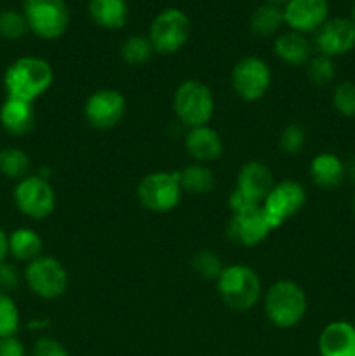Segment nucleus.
Returning a JSON list of instances; mask_svg holds the SVG:
<instances>
[{
  "label": "nucleus",
  "instance_id": "obj_13",
  "mask_svg": "<svg viewBox=\"0 0 355 356\" xmlns=\"http://www.w3.org/2000/svg\"><path fill=\"white\" fill-rule=\"evenodd\" d=\"M306 202V191L301 183L294 179H284L274 184L263 202V209L270 216L277 228H281L289 218L298 214Z\"/></svg>",
  "mask_w": 355,
  "mask_h": 356
},
{
  "label": "nucleus",
  "instance_id": "obj_22",
  "mask_svg": "<svg viewBox=\"0 0 355 356\" xmlns=\"http://www.w3.org/2000/svg\"><path fill=\"white\" fill-rule=\"evenodd\" d=\"M274 52L285 65L303 66L312 59V44L303 33L289 30L275 38Z\"/></svg>",
  "mask_w": 355,
  "mask_h": 356
},
{
  "label": "nucleus",
  "instance_id": "obj_41",
  "mask_svg": "<svg viewBox=\"0 0 355 356\" xmlns=\"http://www.w3.org/2000/svg\"><path fill=\"white\" fill-rule=\"evenodd\" d=\"M354 211H355V197H354Z\"/></svg>",
  "mask_w": 355,
  "mask_h": 356
},
{
  "label": "nucleus",
  "instance_id": "obj_26",
  "mask_svg": "<svg viewBox=\"0 0 355 356\" xmlns=\"http://www.w3.org/2000/svg\"><path fill=\"white\" fill-rule=\"evenodd\" d=\"M30 165V156L24 149L17 146H7L0 149V174L7 179L19 181L26 177Z\"/></svg>",
  "mask_w": 355,
  "mask_h": 356
},
{
  "label": "nucleus",
  "instance_id": "obj_33",
  "mask_svg": "<svg viewBox=\"0 0 355 356\" xmlns=\"http://www.w3.org/2000/svg\"><path fill=\"white\" fill-rule=\"evenodd\" d=\"M333 106L343 117H355V83L341 82L334 87Z\"/></svg>",
  "mask_w": 355,
  "mask_h": 356
},
{
  "label": "nucleus",
  "instance_id": "obj_32",
  "mask_svg": "<svg viewBox=\"0 0 355 356\" xmlns=\"http://www.w3.org/2000/svg\"><path fill=\"white\" fill-rule=\"evenodd\" d=\"M306 143V134L305 129L298 124H289L287 127H284V131L281 132V138H278V148L285 155H298L303 149Z\"/></svg>",
  "mask_w": 355,
  "mask_h": 356
},
{
  "label": "nucleus",
  "instance_id": "obj_1",
  "mask_svg": "<svg viewBox=\"0 0 355 356\" xmlns=\"http://www.w3.org/2000/svg\"><path fill=\"white\" fill-rule=\"evenodd\" d=\"M54 82L51 63L38 56H23L10 63L3 73V89L7 97L35 103Z\"/></svg>",
  "mask_w": 355,
  "mask_h": 356
},
{
  "label": "nucleus",
  "instance_id": "obj_12",
  "mask_svg": "<svg viewBox=\"0 0 355 356\" xmlns=\"http://www.w3.org/2000/svg\"><path fill=\"white\" fill-rule=\"evenodd\" d=\"M125 110L127 103L120 90L100 89L94 90L84 103V118L93 129L108 131L120 124Z\"/></svg>",
  "mask_w": 355,
  "mask_h": 356
},
{
  "label": "nucleus",
  "instance_id": "obj_19",
  "mask_svg": "<svg viewBox=\"0 0 355 356\" xmlns=\"http://www.w3.org/2000/svg\"><path fill=\"white\" fill-rule=\"evenodd\" d=\"M0 125L10 136L28 134L35 125L33 103L16 97H6L0 106Z\"/></svg>",
  "mask_w": 355,
  "mask_h": 356
},
{
  "label": "nucleus",
  "instance_id": "obj_9",
  "mask_svg": "<svg viewBox=\"0 0 355 356\" xmlns=\"http://www.w3.org/2000/svg\"><path fill=\"white\" fill-rule=\"evenodd\" d=\"M24 282L31 294L40 299H58L68 289V271L56 257L40 256L26 264Z\"/></svg>",
  "mask_w": 355,
  "mask_h": 356
},
{
  "label": "nucleus",
  "instance_id": "obj_8",
  "mask_svg": "<svg viewBox=\"0 0 355 356\" xmlns=\"http://www.w3.org/2000/svg\"><path fill=\"white\" fill-rule=\"evenodd\" d=\"M13 200L17 211L24 218L40 219L49 218L56 209V191L47 177L30 176L19 179L14 186Z\"/></svg>",
  "mask_w": 355,
  "mask_h": 356
},
{
  "label": "nucleus",
  "instance_id": "obj_15",
  "mask_svg": "<svg viewBox=\"0 0 355 356\" xmlns=\"http://www.w3.org/2000/svg\"><path fill=\"white\" fill-rule=\"evenodd\" d=\"M282 13L289 30L312 33L329 19V0H289L282 6Z\"/></svg>",
  "mask_w": 355,
  "mask_h": 356
},
{
  "label": "nucleus",
  "instance_id": "obj_25",
  "mask_svg": "<svg viewBox=\"0 0 355 356\" xmlns=\"http://www.w3.org/2000/svg\"><path fill=\"white\" fill-rule=\"evenodd\" d=\"M282 24H284L282 7L274 6V3H263V6L256 7L249 19L251 31L258 37H271V35L278 33Z\"/></svg>",
  "mask_w": 355,
  "mask_h": 356
},
{
  "label": "nucleus",
  "instance_id": "obj_34",
  "mask_svg": "<svg viewBox=\"0 0 355 356\" xmlns=\"http://www.w3.org/2000/svg\"><path fill=\"white\" fill-rule=\"evenodd\" d=\"M31 356H70L68 350L59 343L58 339L52 337H40L35 341L33 350H31Z\"/></svg>",
  "mask_w": 355,
  "mask_h": 356
},
{
  "label": "nucleus",
  "instance_id": "obj_24",
  "mask_svg": "<svg viewBox=\"0 0 355 356\" xmlns=\"http://www.w3.org/2000/svg\"><path fill=\"white\" fill-rule=\"evenodd\" d=\"M178 176H180L181 188L188 193L207 195L216 186L214 174L205 163H190V165L178 170Z\"/></svg>",
  "mask_w": 355,
  "mask_h": 356
},
{
  "label": "nucleus",
  "instance_id": "obj_31",
  "mask_svg": "<svg viewBox=\"0 0 355 356\" xmlns=\"http://www.w3.org/2000/svg\"><path fill=\"white\" fill-rule=\"evenodd\" d=\"M306 73H308V79L313 86L322 87L333 82L334 75H336V66L331 58L317 54L312 56V59L306 63Z\"/></svg>",
  "mask_w": 355,
  "mask_h": 356
},
{
  "label": "nucleus",
  "instance_id": "obj_7",
  "mask_svg": "<svg viewBox=\"0 0 355 356\" xmlns=\"http://www.w3.org/2000/svg\"><path fill=\"white\" fill-rule=\"evenodd\" d=\"M23 14L31 33L44 40L63 37L70 26L66 0H23Z\"/></svg>",
  "mask_w": 355,
  "mask_h": 356
},
{
  "label": "nucleus",
  "instance_id": "obj_28",
  "mask_svg": "<svg viewBox=\"0 0 355 356\" xmlns=\"http://www.w3.org/2000/svg\"><path fill=\"white\" fill-rule=\"evenodd\" d=\"M30 31L23 10H0V37L6 40H19Z\"/></svg>",
  "mask_w": 355,
  "mask_h": 356
},
{
  "label": "nucleus",
  "instance_id": "obj_17",
  "mask_svg": "<svg viewBox=\"0 0 355 356\" xmlns=\"http://www.w3.org/2000/svg\"><path fill=\"white\" fill-rule=\"evenodd\" d=\"M317 346L320 356H355V325L347 320L327 323Z\"/></svg>",
  "mask_w": 355,
  "mask_h": 356
},
{
  "label": "nucleus",
  "instance_id": "obj_4",
  "mask_svg": "<svg viewBox=\"0 0 355 356\" xmlns=\"http://www.w3.org/2000/svg\"><path fill=\"white\" fill-rule=\"evenodd\" d=\"M214 94L200 80H184L174 90L173 110L184 127L194 129L207 125L214 115Z\"/></svg>",
  "mask_w": 355,
  "mask_h": 356
},
{
  "label": "nucleus",
  "instance_id": "obj_16",
  "mask_svg": "<svg viewBox=\"0 0 355 356\" xmlns=\"http://www.w3.org/2000/svg\"><path fill=\"white\" fill-rule=\"evenodd\" d=\"M274 184L275 181L271 170L263 162L251 160L240 167L239 174H237L235 190L254 204L261 205L274 188Z\"/></svg>",
  "mask_w": 355,
  "mask_h": 356
},
{
  "label": "nucleus",
  "instance_id": "obj_10",
  "mask_svg": "<svg viewBox=\"0 0 355 356\" xmlns=\"http://www.w3.org/2000/svg\"><path fill=\"white\" fill-rule=\"evenodd\" d=\"M271 86V70L265 59L246 56L232 70V87L247 103L260 101Z\"/></svg>",
  "mask_w": 355,
  "mask_h": 356
},
{
  "label": "nucleus",
  "instance_id": "obj_38",
  "mask_svg": "<svg viewBox=\"0 0 355 356\" xmlns=\"http://www.w3.org/2000/svg\"><path fill=\"white\" fill-rule=\"evenodd\" d=\"M347 174L352 177V179H354V183H355V159L352 160L350 165L347 167Z\"/></svg>",
  "mask_w": 355,
  "mask_h": 356
},
{
  "label": "nucleus",
  "instance_id": "obj_23",
  "mask_svg": "<svg viewBox=\"0 0 355 356\" xmlns=\"http://www.w3.org/2000/svg\"><path fill=\"white\" fill-rule=\"evenodd\" d=\"M42 249H44V242L35 229L23 226L9 233V256H13L16 261L26 264L31 263L42 256Z\"/></svg>",
  "mask_w": 355,
  "mask_h": 356
},
{
  "label": "nucleus",
  "instance_id": "obj_20",
  "mask_svg": "<svg viewBox=\"0 0 355 356\" xmlns=\"http://www.w3.org/2000/svg\"><path fill=\"white\" fill-rule=\"evenodd\" d=\"M345 176H347V165L334 153H319L310 162V177H312L313 184L322 190H334V188L341 186Z\"/></svg>",
  "mask_w": 355,
  "mask_h": 356
},
{
  "label": "nucleus",
  "instance_id": "obj_40",
  "mask_svg": "<svg viewBox=\"0 0 355 356\" xmlns=\"http://www.w3.org/2000/svg\"><path fill=\"white\" fill-rule=\"evenodd\" d=\"M352 21H354L355 24V0H354V7H352Z\"/></svg>",
  "mask_w": 355,
  "mask_h": 356
},
{
  "label": "nucleus",
  "instance_id": "obj_37",
  "mask_svg": "<svg viewBox=\"0 0 355 356\" xmlns=\"http://www.w3.org/2000/svg\"><path fill=\"white\" fill-rule=\"evenodd\" d=\"M9 256V233L0 228V264L6 263Z\"/></svg>",
  "mask_w": 355,
  "mask_h": 356
},
{
  "label": "nucleus",
  "instance_id": "obj_14",
  "mask_svg": "<svg viewBox=\"0 0 355 356\" xmlns=\"http://www.w3.org/2000/svg\"><path fill=\"white\" fill-rule=\"evenodd\" d=\"M315 47L327 58L348 54L355 49V24L347 17H331L315 31Z\"/></svg>",
  "mask_w": 355,
  "mask_h": 356
},
{
  "label": "nucleus",
  "instance_id": "obj_6",
  "mask_svg": "<svg viewBox=\"0 0 355 356\" xmlns=\"http://www.w3.org/2000/svg\"><path fill=\"white\" fill-rule=\"evenodd\" d=\"M191 21L187 13L178 7H167L153 17L148 30V38L155 54L171 56L187 45L190 40Z\"/></svg>",
  "mask_w": 355,
  "mask_h": 356
},
{
  "label": "nucleus",
  "instance_id": "obj_27",
  "mask_svg": "<svg viewBox=\"0 0 355 356\" xmlns=\"http://www.w3.org/2000/svg\"><path fill=\"white\" fill-rule=\"evenodd\" d=\"M155 54L153 45L150 42L148 35H132V37L125 38V42L120 47V56L129 66H141L152 59Z\"/></svg>",
  "mask_w": 355,
  "mask_h": 356
},
{
  "label": "nucleus",
  "instance_id": "obj_5",
  "mask_svg": "<svg viewBox=\"0 0 355 356\" xmlns=\"http://www.w3.org/2000/svg\"><path fill=\"white\" fill-rule=\"evenodd\" d=\"M136 197L143 209L166 214L180 205L183 197L178 170H157L143 177L136 188Z\"/></svg>",
  "mask_w": 355,
  "mask_h": 356
},
{
  "label": "nucleus",
  "instance_id": "obj_21",
  "mask_svg": "<svg viewBox=\"0 0 355 356\" xmlns=\"http://www.w3.org/2000/svg\"><path fill=\"white\" fill-rule=\"evenodd\" d=\"M87 13L96 26L110 31L124 28L129 19V6L125 0H89Z\"/></svg>",
  "mask_w": 355,
  "mask_h": 356
},
{
  "label": "nucleus",
  "instance_id": "obj_18",
  "mask_svg": "<svg viewBox=\"0 0 355 356\" xmlns=\"http://www.w3.org/2000/svg\"><path fill=\"white\" fill-rule=\"evenodd\" d=\"M184 148L197 163H209L223 155L221 136L209 125L188 129L184 136Z\"/></svg>",
  "mask_w": 355,
  "mask_h": 356
},
{
  "label": "nucleus",
  "instance_id": "obj_3",
  "mask_svg": "<svg viewBox=\"0 0 355 356\" xmlns=\"http://www.w3.org/2000/svg\"><path fill=\"white\" fill-rule=\"evenodd\" d=\"M263 308L271 325L292 329L305 318L308 301L301 285L292 280H278L265 292Z\"/></svg>",
  "mask_w": 355,
  "mask_h": 356
},
{
  "label": "nucleus",
  "instance_id": "obj_2",
  "mask_svg": "<svg viewBox=\"0 0 355 356\" xmlns=\"http://www.w3.org/2000/svg\"><path fill=\"white\" fill-rule=\"evenodd\" d=\"M218 294L221 301L235 312H249L260 302L263 294L261 278L247 264H230L223 268L216 280Z\"/></svg>",
  "mask_w": 355,
  "mask_h": 356
},
{
  "label": "nucleus",
  "instance_id": "obj_11",
  "mask_svg": "<svg viewBox=\"0 0 355 356\" xmlns=\"http://www.w3.org/2000/svg\"><path fill=\"white\" fill-rule=\"evenodd\" d=\"M275 229L278 228L267 214L263 205H256L244 212L232 214L226 226V235L237 245L256 247L258 243L265 242Z\"/></svg>",
  "mask_w": 355,
  "mask_h": 356
},
{
  "label": "nucleus",
  "instance_id": "obj_39",
  "mask_svg": "<svg viewBox=\"0 0 355 356\" xmlns=\"http://www.w3.org/2000/svg\"><path fill=\"white\" fill-rule=\"evenodd\" d=\"M289 0H265V3H274V6H284Z\"/></svg>",
  "mask_w": 355,
  "mask_h": 356
},
{
  "label": "nucleus",
  "instance_id": "obj_35",
  "mask_svg": "<svg viewBox=\"0 0 355 356\" xmlns=\"http://www.w3.org/2000/svg\"><path fill=\"white\" fill-rule=\"evenodd\" d=\"M21 277H19V271L16 270V266L10 263H2L0 264V292H9L16 291L17 285H19Z\"/></svg>",
  "mask_w": 355,
  "mask_h": 356
},
{
  "label": "nucleus",
  "instance_id": "obj_36",
  "mask_svg": "<svg viewBox=\"0 0 355 356\" xmlns=\"http://www.w3.org/2000/svg\"><path fill=\"white\" fill-rule=\"evenodd\" d=\"M24 344L16 336L0 339V356H24Z\"/></svg>",
  "mask_w": 355,
  "mask_h": 356
},
{
  "label": "nucleus",
  "instance_id": "obj_29",
  "mask_svg": "<svg viewBox=\"0 0 355 356\" xmlns=\"http://www.w3.org/2000/svg\"><path fill=\"white\" fill-rule=\"evenodd\" d=\"M19 329V309L14 299L6 292H0V339L16 336Z\"/></svg>",
  "mask_w": 355,
  "mask_h": 356
},
{
  "label": "nucleus",
  "instance_id": "obj_30",
  "mask_svg": "<svg viewBox=\"0 0 355 356\" xmlns=\"http://www.w3.org/2000/svg\"><path fill=\"white\" fill-rule=\"evenodd\" d=\"M191 268H194L198 277L207 278V280H218L225 266H223L221 257L218 254L209 249H202L191 259Z\"/></svg>",
  "mask_w": 355,
  "mask_h": 356
}]
</instances>
